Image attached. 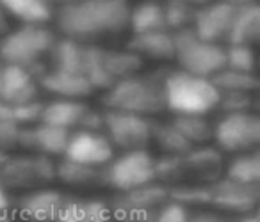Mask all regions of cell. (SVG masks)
<instances>
[{"label":"cell","mask_w":260,"mask_h":222,"mask_svg":"<svg viewBox=\"0 0 260 222\" xmlns=\"http://www.w3.org/2000/svg\"><path fill=\"white\" fill-rule=\"evenodd\" d=\"M128 0H75L54 11L52 22L59 38L98 45L128 30Z\"/></svg>","instance_id":"6da1fadb"},{"label":"cell","mask_w":260,"mask_h":222,"mask_svg":"<svg viewBox=\"0 0 260 222\" xmlns=\"http://www.w3.org/2000/svg\"><path fill=\"white\" fill-rule=\"evenodd\" d=\"M162 69L164 68H159L148 73L141 69L112 84L102 96L104 108L130 112L150 119L164 112L166 108L162 98Z\"/></svg>","instance_id":"7a4b0ae2"},{"label":"cell","mask_w":260,"mask_h":222,"mask_svg":"<svg viewBox=\"0 0 260 222\" xmlns=\"http://www.w3.org/2000/svg\"><path fill=\"white\" fill-rule=\"evenodd\" d=\"M164 108L173 116H207L217 108L219 91L205 77L180 68L162 69Z\"/></svg>","instance_id":"3957f363"},{"label":"cell","mask_w":260,"mask_h":222,"mask_svg":"<svg viewBox=\"0 0 260 222\" xmlns=\"http://www.w3.org/2000/svg\"><path fill=\"white\" fill-rule=\"evenodd\" d=\"M57 32L48 25H18L0 38V64L18 66L40 77L57 43Z\"/></svg>","instance_id":"277c9868"},{"label":"cell","mask_w":260,"mask_h":222,"mask_svg":"<svg viewBox=\"0 0 260 222\" xmlns=\"http://www.w3.org/2000/svg\"><path fill=\"white\" fill-rule=\"evenodd\" d=\"M143 69V61L128 48L87 45L82 75L94 91H107L112 84Z\"/></svg>","instance_id":"5b68a950"},{"label":"cell","mask_w":260,"mask_h":222,"mask_svg":"<svg viewBox=\"0 0 260 222\" xmlns=\"http://www.w3.org/2000/svg\"><path fill=\"white\" fill-rule=\"evenodd\" d=\"M153 181L155 157L148 150L119 151L100 169V187L112 192H125Z\"/></svg>","instance_id":"8992f818"},{"label":"cell","mask_w":260,"mask_h":222,"mask_svg":"<svg viewBox=\"0 0 260 222\" xmlns=\"http://www.w3.org/2000/svg\"><path fill=\"white\" fill-rule=\"evenodd\" d=\"M55 181V160L47 155L23 151L8 155L0 165V183L8 192H27V190L48 187Z\"/></svg>","instance_id":"52a82bcc"},{"label":"cell","mask_w":260,"mask_h":222,"mask_svg":"<svg viewBox=\"0 0 260 222\" xmlns=\"http://www.w3.org/2000/svg\"><path fill=\"white\" fill-rule=\"evenodd\" d=\"M173 41L177 68L205 79H212L224 68V45L202 40L191 27L173 32Z\"/></svg>","instance_id":"ba28073f"},{"label":"cell","mask_w":260,"mask_h":222,"mask_svg":"<svg viewBox=\"0 0 260 222\" xmlns=\"http://www.w3.org/2000/svg\"><path fill=\"white\" fill-rule=\"evenodd\" d=\"M212 140L221 153H246L260 144V118L255 110L221 114L212 123Z\"/></svg>","instance_id":"9c48e42d"},{"label":"cell","mask_w":260,"mask_h":222,"mask_svg":"<svg viewBox=\"0 0 260 222\" xmlns=\"http://www.w3.org/2000/svg\"><path fill=\"white\" fill-rule=\"evenodd\" d=\"M153 119L121 110L104 108V130L114 150L134 151L148 150L152 142Z\"/></svg>","instance_id":"30bf717a"},{"label":"cell","mask_w":260,"mask_h":222,"mask_svg":"<svg viewBox=\"0 0 260 222\" xmlns=\"http://www.w3.org/2000/svg\"><path fill=\"white\" fill-rule=\"evenodd\" d=\"M72 194L64 190L40 187L13 197L11 211L23 222H54Z\"/></svg>","instance_id":"8fae6325"},{"label":"cell","mask_w":260,"mask_h":222,"mask_svg":"<svg viewBox=\"0 0 260 222\" xmlns=\"http://www.w3.org/2000/svg\"><path fill=\"white\" fill-rule=\"evenodd\" d=\"M209 204L214 211H226V213L242 215L249 211H256L260 199V187L242 185L232 179L217 178L216 181L207 183Z\"/></svg>","instance_id":"7c38bea8"},{"label":"cell","mask_w":260,"mask_h":222,"mask_svg":"<svg viewBox=\"0 0 260 222\" xmlns=\"http://www.w3.org/2000/svg\"><path fill=\"white\" fill-rule=\"evenodd\" d=\"M116 155L114 146L105 137L104 132H89V130H73L70 132L64 153L61 158L72 160L75 164L89 165V167H104Z\"/></svg>","instance_id":"4fadbf2b"},{"label":"cell","mask_w":260,"mask_h":222,"mask_svg":"<svg viewBox=\"0 0 260 222\" xmlns=\"http://www.w3.org/2000/svg\"><path fill=\"white\" fill-rule=\"evenodd\" d=\"M168 199H170V187L153 181L125 192H112L107 203L112 217H118L132 211H155Z\"/></svg>","instance_id":"5bb4252c"},{"label":"cell","mask_w":260,"mask_h":222,"mask_svg":"<svg viewBox=\"0 0 260 222\" xmlns=\"http://www.w3.org/2000/svg\"><path fill=\"white\" fill-rule=\"evenodd\" d=\"M235 6L226 0H210L209 4L202 6L194 11L191 29L198 38L212 43H224L232 18H234Z\"/></svg>","instance_id":"9a60e30c"},{"label":"cell","mask_w":260,"mask_h":222,"mask_svg":"<svg viewBox=\"0 0 260 222\" xmlns=\"http://www.w3.org/2000/svg\"><path fill=\"white\" fill-rule=\"evenodd\" d=\"M40 84L34 73L18 66L0 64V101L13 105L40 100Z\"/></svg>","instance_id":"2e32d148"},{"label":"cell","mask_w":260,"mask_h":222,"mask_svg":"<svg viewBox=\"0 0 260 222\" xmlns=\"http://www.w3.org/2000/svg\"><path fill=\"white\" fill-rule=\"evenodd\" d=\"M68 130L47 125V123H34L30 126H23L20 137V150L32 151V153L47 155L50 158L62 157L66 142H68Z\"/></svg>","instance_id":"e0dca14e"},{"label":"cell","mask_w":260,"mask_h":222,"mask_svg":"<svg viewBox=\"0 0 260 222\" xmlns=\"http://www.w3.org/2000/svg\"><path fill=\"white\" fill-rule=\"evenodd\" d=\"M40 89L48 93L52 98H66V100H86L94 93L86 77L79 73L62 71V69L48 68L38 77Z\"/></svg>","instance_id":"ac0fdd59"},{"label":"cell","mask_w":260,"mask_h":222,"mask_svg":"<svg viewBox=\"0 0 260 222\" xmlns=\"http://www.w3.org/2000/svg\"><path fill=\"white\" fill-rule=\"evenodd\" d=\"M126 48L134 52L143 62L159 61L170 62L175 55L173 32L170 30H155L146 34H132L126 43Z\"/></svg>","instance_id":"d6986e66"},{"label":"cell","mask_w":260,"mask_h":222,"mask_svg":"<svg viewBox=\"0 0 260 222\" xmlns=\"http://www.w3.org/2000/svg\"><path fill=\"white\" fill-rule=\"evenodd\" d=\"M54 222H114L107 199L70 196Z\"/></svg>","instance_id":"ffe728a7"},{"label":"cell","mask_w":260,"mask_h":222,"mask_svg":"<svg viewBox=\"0 0 260 222\" xmlns=\"http://www.w3.org/2000/svg\"><path fill=\"white\" fill-rule=\"evenodd\" d=\"M184 164L187 176H194L200 183L216 181L223 176V153L212 146H192L184 155Z\"/></svg>","instance_id":"44dd1931"},{"label":"cell","mask_w":260,"mask_h":222,"mask_svg":"<svg viewBox=\"0 0 260 222\" xmlns=\"http://www.w3.org/2000/svg\"><path fill=\"white\" fill-rule=\"evenodd\" d=\"M89 105L84 100H66V98H52L50 101H43L41 108V123L57 126V128L73 130L79 128L80 119Z\"/></svg>","instance_id":"7402d4cb"},{"label":"cell","mask_w":260,"mask_h":222,"mask_svg":"<svg viewBox=\"0 0 260 222\" xmlns=\"http://www.w3.org/2000/svg\"><path fill=\"white\" fill-rule=\"evenodd\" d=\"M260 38V6L248 4L235 8L224 45H253Z\"/></svg>","instance_id":"603a6c76"},{"label":"cell","mask_w":260,"mask_h":222,"mask_svg":"<svg viewBox=\"0 0 260 222\" xmlns=\"http://www.w3.org/2000/svg\"><path fill=\"white\" fill-rule=\"evenodd\" d=\"M0 8L18 25H48L54 18V9L43 0H0Z\"/></svg>","instance_id":"cb8c5ba5"},{"label":"cell","mask_w":260,"mask_h":222,"mask_svg":"<svg viewBox=\"0 0 260 222\" xmlns=\"http://www.w3.org/2000/svg\"><path fill=\"white\" fill-rule=\"evenodd\" d=\"M128 30L130 34H146L155 30H168L164 22L162 2L141 0L130 6L128 13Z\"/></svg>","instance_id":"d4e9b609"},{"label":"cell","mask_w":260,"mask_h":222,"mask_svg":"<svg viewBox=\"0 0 260 222\" xmlns=\"http://www.w3.org/2000/svg\"><path fill=\"white\" fill-rule=\"evenodd\" d=\"M223 176L242 185L260 187V153L258 150L234 155L223 167Z\"/></svg>","instance_id":"484cf974"},{"label":"cell","mask_w":260,"mask_h":222,"mask_svg":"<svg viewBox=\"0 0 260 222\" xmlns=\"http://www.w3.org/2000/svg\"><path fill=\"white\" fill-rule=\"evenodd\" d=\"M100 169L61 158L59 162H55V179L77 189L100 187Z\"/></svg>","instance_id":"4316f807"},{"label":"cell","mask_w":260,"mask_h":222,"mask_svg":"<svg viewBox=\"0 0 260 222\" xmlns=\"http://www.w3.org/2000/svg\"><path fill=\"white\" fill-rule=\"evenodd\" d=\"M152 142L157 144L162 155H175V157H184L192 147L171 125V121H155V119L152 128Z\"/></svg>","instance_id":"83f0119b"},{"label":"cell","mask_w":260,"mask_h":222,"mask_svg":"<svg viewBox=\"0 0 260 222\" xmlns=\"http://www.w3.org/2000/svg\"><path fill=\"white\" fill-rule=\"evenodd\" d=\"M171 125L191 146H203L212 140V123L207 116H173Z\"/></svg>","instance_id":"f1b7e54d"},{"label":"cell","mask_w":260,"mask_h":222,"mask_svg":"<svg viewBox=\"0 0 260 222\" xmlns=\"http://www.w3.org/2000/svg\"><path fill=\"white\" fill-rule=\"evenodd\" d=\"M219 93H251L258 89V79L255 73H242L235 69L223 68L210 79Z\"/></svg>","instance_id":"f546056e"},{"label":"cell","mask_w":260,"mask_h":222,"mask_svg":"<svg viewBox=\"0 0 260 222\" xmlns=\"http://www.w3.org/2000/svg\"><path fill=\"white\" fill-rule=\"evenodd\" d=\"M41 108H43V101L36 100L30 103L22 105H13L0 101V121H9L15 123L18 126H30L34 123L40 121L41 118Z\"/></svg>","instance_id":"4dcf8cb0"},{"label":"cell","mask_w":260,"mask_h":222,"mask_svg":"<svg viewBox=\"0 0 260 222\" xmlns=\"http://www.w3.org/2000/svg\"><path fill=\"white\" fill-rule=\"evenodd\" d=\"M185 178H187V172H185L184 157H175V155L155 157V181L166 187H173L184 183Z\"/></svg>","instance_id":"1f68e13d"},{"label":"cell","mask_w":260,"mask_h":222,"mask_svg":"<svg viewBox=\"0 0 260 222\" xmlns=\"http://www.w3.org/2000/svg\"><path fill=\"white\" fill-rule=\"evenodd\" d=\"M162 9H164L166 29L170 32H178V30L189 29L196 11L185 0H164Z\"/></svg>","instance_id":"d6a6232c"},{"label":"cell","mask_w":260,"mask_h":222,"mask_svg":"<svg viewBox=\"0 0 260 222\" xmlns=\"http://www.w3.org/2000/svg\"><path fill=\"white\" fill-rule=\"evenodd\" d=\"M255 50L249 45H224V68L242 73H255Z\"/></svg>","instance_id":"836d02e7"},{"label":"cell","mask_w":260,"mask_h":222,"mask_svg":"<svg viewBox=\"0 0 260 222\" xmlns=\"http://www.w3.org/2000/svg\"><path fill=\"white\" fill-rule=\"evenodd\" d=\"M256 107L255 94L251 93H219L217 108L221 114L230 112H251Z\"/></svg>","instance_id":"e575fe53"},{"label":"cell","mask_w":260,"mask_h":222,"mask_svg":"<svg viewBox=\"0 0 260 222\" xmlns=\"http://www.w3.org/2000/svg\"><path fill=\"white\" fill-rule=\"evenodd\" d=\"M191 210L173 199H168L155 211L153 222H189Z\"/></svg>","instance_id":"d590c367"},{"label":"cell","mask_w":260,"mask_h":222,"mask_svg":"<svg viewBox=\"0 0 260 222\" xmlns=\"http://www.w3.org/2000/svg\"><path fill=\"white\" fill-rule=\"evenodd\" d=\"M20 137H22V126L9 121H0V151L11 153L20 150Z\"/></svg>","instance_id":"8d00e7d4"},{"label":"cell","mask_w":260,"mask_h":222,"mask_svg":"<svg viewBox=\"0 0 260 222\" xmlns=\"http://www.w3.org/2000/svg\"><path fill=\"white\" fill-rule=\"evenodd\" d=\"M77 130H89V132H102L104 130V108L87 107L84 112L80 125Z\"/></svg>","instance_id":"74e56055"},{"label":"cell","mask_w":260,"mask_h":222,"mask_svg":"<svg viewBox=\"0 0 260 222\" xmlns=\"http://www.w3.org/2000/svg\"><path fill=\"white\" fill-rule=\"evenodd\" d=\"M189 222H230V218L221 215L219 211L200 210V211H191Z\"/></svg>","instance_id":"f35d334b"},{"label":"cell","mask_w":260,"mask_h":222,"mask_svg":"<svg viewBox=\"0 0 260 222\" xmlns=\"http://www.w3.org/2000/svg\"><path fill=\"white\" fill-rule=\"evenodd\" d=\"M11 204H13V194L8 192L4 189V185L0 183V211L11 210Z\"/></svg>","instance_id":"ab89813d"},{"label":"cell","mask_w":260,"mask_h":222,"mask_svg":"<svg viewBox=\"0 0 260 222\" xmlns=\"http://www.w3.org/2000/svg\"><path fill=\"white\" fill-rule=\"evenodd\" d=\"M230 222H260V217H258L256 211H249V213L235 215V218Z\"/></svg>","instance_id":"60d3db41"},{"label":"cell","mask_w":260,"mask_h":222,"mask_svg":"<svg viewBox=\"0 0 260 222\" xmlns=\"http://www.w3.org/2000/svg\"><path fill=\"white\" fill-rule=\"evenodd\" d=\"M9 29H11V20L8 18V15L4 13V9L0 8V38L4 36Z\"/></svg>","instance_id":"b9f144b4"},{"label":"cell","mask_w":260,"mask_h":222,"mask_svg":"<svg viewBox=\"0 0 260 222\" xmlns=\"http://www.w3.org/2000/svg\"><path fill=\"white\" fill-rule=\"evenodd\" d=\"M45 4L47 6H50L52 9H59V8H64V6H68V4H73L75 0H43Z\"/></svg>","instance_id":"7bdbcfd3"},{"label":"cell","mask_w":260,"mask_h":222,"mask_svg":"<svg viewBox=\"0 0 260 222\" xmlns=\"http://www.w3.org/2000/svg\"><path fill=\"white\" fill-rule=\"evenodd\" d=\"M0 222H16V217L11 210L8 211H0Z\"/></svg>","instance_id":"ee69618b"},{"label":"cell","mask_w":260,"mask_h":222,"mask_svg":"<svg viewBox=\"0 0 260 222\" xmlns=\"http://www.w3.org/2000/svg\"><path fill=\"white\" fill-rule=\"evenodd\" d=\"M226 2H230V4H232V6H235V8H241V6L256 4L258 0H226Z\"/></svg>","instance_id":"f6af8a7d"},{"label":"cell","mask_w":260,"mask_h":222,"mask_svg":"<svg viewBox=\"0 0 260 222\" xmlns=\"http://www.w3.org/2000/svg\"><path fill=\"white\" fill-rule=\"evenodd\" d=\"M189 6H192L194 9H198V8H202V6H205V4H209L210 0H185Z\"/></svg>","instance_id":"bcb514c9"},{"label":"cell","mask_w":260,"mask_h":222,"mask_svg":"<svg viewBox=\"0 0 260 222\" xmlns=\"http://www.w3.org/2000/svg\"><path fill=\"white\" fill-rule=\"evenodd\" d=\"M8 155H9V153H4V151H0V165L4 164V160L8 158Z\"/></svg>","instance_id":"7dc6e473"},{"label":"cell","mask_w":260,"mask_h":222,"mask_svg":"<svg viewBox=\"0 0 260 222\" xmlns=\"http://www.w3.org/2000/svg\"><path fill=\"white\" fill-rule=\"evenodd\" d=\"M153 2H164V0H153Z\"/></svg>","instance_id":"c3c4849f"}]
</instances>
